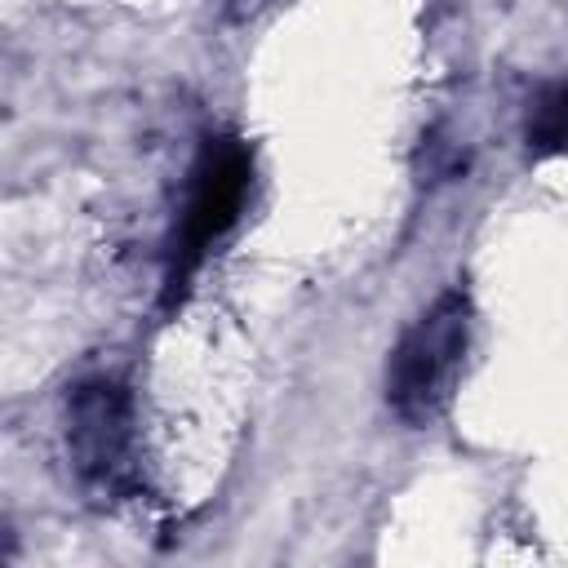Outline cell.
<instances>
[{"label": "cell", "instance_id": "obj_4", "mask_svg": "<svg viewBox=\"0 0 568 568\" xmlns=\"http://www.w3.org/2000/svg\"><path fill=\"white\" fill-rule=\"evenodd\" d=\"M524 146L528 155H564L568 151V80H550L528 98L524 111Z\"/></svg>", "mask_w": 568, "mask_h": 568}, {"label": "cell", "instance_id": "obj_2", "mask_svg": "<svg viewBox=\"0 0 568 568\" xmlns=\"http://www.w3.org/2000/svg\"><path fill=\"white\" fill-rule=\"evenodd\" d=\"M253 191V151L231 138H204L191 178H186V195L173 222V240H169V275H164V302H178L182 288L191 284V275L204 266L209 248L240 222L244 204Z\"/></svg>", "mask_w": 568, "mask_h": 568}, {"label": "cell", "instance_id": "obj_3", "mask_svg": "<svg viewBox=\"0 0 568 568\" xmlns=\"http://www.w3.org/2000/svg\"><path fill=\"white\" fill-rule=\"evenodd\" d=\"M67 457L98 493H120L133 479V399L124 382L98 373L67 395Z\"/></svg>", "mask_w": 568, "mask_h": 568}, {"label": "cell", "instance_id": "obj_1", "mask_svg": "<svg viewBox=\"0 0 568 568\" xmlns=\"http://www.w3.org/2000/svg\"><path fill=\"white\" fill-rule=\"evenodd\" d=\"M470 293L444 288L390 346L386 359V404L404 426H430L448 413L466 351H470Z\"/></svg>", "mask_w": 568, "mask_h": 568}]
</instances>
